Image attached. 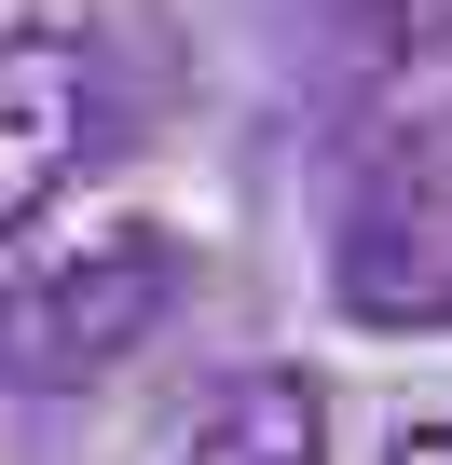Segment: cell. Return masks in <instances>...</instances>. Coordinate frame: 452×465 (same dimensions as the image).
<instances>
[{
  "label": "cell",
  "mask_w": 452,
  "mask_h": 465,
  "mask_svg": "<svg viewBox=\"0 0 452 465\" xmlns=\"http://www.w3.org/2000/svg\"><path fill=\"white\" fill-rule=\"evenodd\" d=\"M165 302H178V232L165 219H96V232L0 274V383L15 397H83L165 329Z\"/></svg>",
  "instance_id": "cell-1"
},
{
  "label": "cell",
  "mask_w": 452,
  "mask_h": 465,
  "mask_svg": "<svg viewBox=\"0 0 452 465\" xmlns=\"http://www.w3.org/2000/svg\"><path fill=\"white\" fill-rule=\"evenodd\" d=\"M96 151H110V55L83 28H0V247L42 232Z\"/></svg>",
  "instance_id": "cell-2"
},
{
  "label": "cell",
  "mask_w": 452,
  "mask_h": 465,
  "mask_svg": "<svg viewBox=\"0 0 452 465\" xmlns=\"http://www.w3.org/2000/svg\"><path fill=\"white\" fill-rule=\"evenodd\" d=\"M370 465H452V411H425V424H397Z\"/></svg>",
  "instance_id": "cell-4"
},
{
  "label": "cell",
  "mask_w": 452,
  "mask_h": 465,
  "mask_svg": "<svg viewBox=\"0 0 452 465\" xmlns=\"http://www.w3.org/2000/svg\"><path fill=\"white\" fill-rule=\"evenodd\" d=\"M178 465H329V397L302 370H234V383L192 411Z\"/></svg>",
  "instance_id": "cell-3"
},
{
  "label": "cell",
  "mask_w": 452,
  "mask_h": 465,
  "mask_svg": "<svg viewBox=\"0 0 452 465\" xmlns=\"http://www.w3.org/2000/svg\"><path fill=\"white\" fill-rule=\"evenodd\" d=\"M425 15H438V42H452V0H425Z\"/></svg>",
  "instance_id": "cell-5"
}]
</instances>
